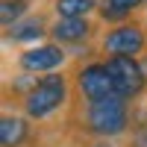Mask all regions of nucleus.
<instances>
[{
    "instance_id": "obj_12",
    "label": "nucleus",
    "mask_w": 147,
    "mask_h": 147,
    "mask_svg": "<svg viewBox=\"0 0 147 147\" xmlns=\"http://www.w3.org/2000/svg\"><path fill=\"white\" fill-rule=\"evenodd\" d=\"M27 15H30V3L27 0H0V24H3V30L12 27V24H18Z\"/></svg>"
},
{
    "instance_id": "obj_8",
    "label": "nucleus",
    "mask_w": 147,
    "mask_h": 147,
    "mask_svg": "<svg viewBox=\"0 0 147 147\" xmlns=\"http://www.w3.org/2000/svg\"><path fill=\"white\" fill-rule=\"evenodd\" d=\"M91 35H94V24L88 18H56L50 24V35H47V38L56 41V44H62L68 50V47L88 44Z\"/></svg>"
},
{
    "instance_id": "obj_6",
    "label": "nucleus",
    "mask_w": 147,
    "mask_h": 147,
    "mask_svg": "<svg viewBox=\"0 0 147 147\" xmlns=\"http://www.w3.org/2000/svg\"><path fill=\"white\" fill-rule=\"evenodd\" d=\"M65 62H68V50L62 44H56V41L32 44V47H27V50L18 53V71L21 74H32V77L62 71Z\"/></svg>"
},
{
    "instance_id": "obj_16",
    "label": "nucleus",
    "mask_w": 147,
    "mask_h": 147,
    "mask_svg": "<svg viewBox=\"0 0 147 147\" xmlns=\"http://www.w3.org/2000/svg\"><path fill=\"white\" fill-rule=\"evenodd\" d=\"M35 147H38V144H35Z\"/></svg>"
},
{
    "instance_id": "obj_14",
    "label": "nucleus",
    "mask_w": 147,
    "mask_h": 147,
    "mask_svg": "<svg viewBox=\"0 0 147 147\" xmlns=\"http://www.w3.org/2000/svg\"><path fill=\"white\" fill-rule=\"evenodd\" d=\"M141 62H144V68H147V53H144V56H141Z\"/></svg>"
},
{
    "instance_id": "obj_7",
    "label": "nucleus",
    "mask_w": 147,
    "mask_h": 147,
    "mask_svg": "<svg viewBox=\"0 0 147 147\" xmlns=\"http://www.w3.org/2000/svg\"><path fill=\"white\" fill-rule=\"evenodd\" d=\"M0 147H35V124L24 112H3L0 118Z\"/></svg>"
},
{
    "instance_id": "obj_13",
    "label": "nucleus",
    "mask_w": 147,
    "mask_h": 147,
    "mask_svg": "<svg viewBox=\"0 0 147 147\" xmlns=\"http://www.w3.org/2000/svg\"><path fill=\"white\" fill-rule=\"evenodd\" d=\"M80 147H118V141H109V138H82Z\"/></svg>"
},
{
    "instance_id": "obj_2",
    "label": "nucleus",
    "mask_w": 147,
    "mask_h": 147,
    "mask_svg": "<svg viewBox=\"0 0 147 147\" xmlns=\"http://www.w3.org/2000/svg\"><path fill=\"white\" fill-rule=\"evenodd\" d=\"M71 97H74V82L65 71L41 74L30 85V91L18 100V112H24L32 124H47L71 106Z\"/></svg>"
},
{
    "instance_id": "obj_5",
    "label": "nucleus",
    "mask_w": 147,
    "mask_h": 147,
    "mask_svg": "<svg viewBox=\"0 0 147 147\" xmlns=\"http://www.w3.org/2000/svg\"><path fill=\"white\" fill-rule=\"evenodd\" d=\"M147 53V30L138 21L115 24L100 35V56H144Z\"/></svg>"
},
{
    "instance_id": "obj_15",
    "label": "nucleus",
    "mask_w": 147,
    "mask_h": 147,
    "mask_svg": "<svg viewBox=\"0 0 147 147\" xmlns=\"http://www.w3.org/2000/svg\"><path fill=\"white\" fill-rule=\"evenodd\" d=\"M27 3H32V0H27Z\"/></svg>"
},
{
    "instance_id": "obj_9",
    "label": "nucleus",
    "mask_w": 147,
    "mask_h": 147,
    "mask_svg": "<svg viewBox=\"0 0 147 147\" xmlns=\"http://www.w3.org/2000/svg\"><path fill=\"white\" fill-rule=\"evenodd\" d=\"M44 35H50V24L44 21V15H30L27 18H21L18 24H12V27H6V38L9 41H35L38 44V38H44Z\"/></svg>"
},
{
    "instance_id": "obj_1",
    "label": "nucleus",
    "mask_w": 147,
    "mask_h": 147,
    "mask_svg": "<svg viewBox=\"0 0 147 147\" xmlns=\"http://www.w3.org/2000/svg\"><path fill=\"white\" fill-rule=\"evenodd\" d=\"M136 106L124 97H103L94 103H77V115H74V129L80 138H127L132 124H136Z\"/></svg>"
},
{
    "instance_id": "obj_10",
    "label": "nucleus",
    "mask_w": 147,
    "mask_h": 147,
    "mask_svg": "<svg viewBox=\"0 0 147 147\" xmlns=\"http://www.w3.org/2000/svg\"><path fill=\"white\" fill-rule=\"evenodd\" d=\"M144 3L147 0H100L97 15H100V21H106L109 27H115V24L132 21V15H136Z\"/></svg>"
},
{
    "instance_id": "obj_11",
    "label": "nucleus",
    "mask_w": 147,
    "mask_h": 147,
    "mask_svg": "<svg viewBox=\"0 0 147 147\" xmlns=\"http://www.w3.org/2000/svg\"><path fill=\"white\" fill-rule=\"evenodd\" d=\"M100 0H53V15L56 18H88L97 12Z\"/></svg>"
},
{
    "instance_id": "obj_4",
    "label": "nucleus",
    "mask_w": 147,
    "mask_h": 147,
    "mask_svg": "<svg viewBox=\"0 0 147 147\" xmlns=\"http://www.w3.org/2000/svg\"><path fill=\"white\" fill-rule=\"evenodd\" d=\"M71 82H74V97L80 103H94V100H103V97L115 94V82H112V74L106 68V59L80 62Z\"/></svg>"
},
{
    "instance_id": "obj_17",
    "label": "nucleus",
    "mask_w": 147,
    "mask_h": 147,
    "mask_svg": "<svg viewBox=\"0 0 147 147\" xmlns=\"http://www.w3.org/2000/svg\"><path fill=\"white\" fill-rule=\"evenodd\" d=\"M144 106H147V103H144Z\"/></svg>"
},
{
    "instance_id": "obj_3",
    "label": "nucleus",
    "mask_w": 147,
    "mask_h": 147,
    "mask_svg": "<svg viewBox=\"0 0 147 147\" xmlns=\"http://www.w3.org/2000/svg\"><path fill=\"white\" fill-rule=\"evenodd\" d=\"M106 68L112 74L118 97H124L129 103H138L141 97H147V68L141 56H109Z\"/></svg>"
}]
</instances>
